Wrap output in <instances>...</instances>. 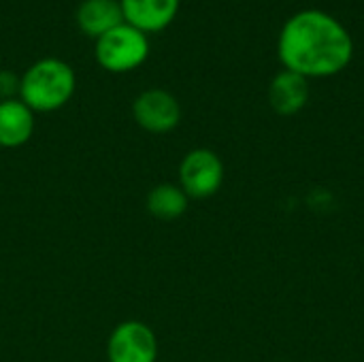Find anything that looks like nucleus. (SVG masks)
I'll return each mask as SVG.
<instances>
[{
	"label": "nucleus",
	"mask_w": 364,
	"mask_h": 362,
	"mask_svg": "<svg viewBox=\"0 0 364 362\" xmlns=\"http://www.w3.org/2000/svg\"><path fill=\"white\" fill-rule=\"evenodd\" d=\"M94 55L96 62L109 73H130L147 60L149 41L145 32L124 21L96 38Z\"/></svg>",
	"instance_id": "3"
},
{
	"label": "nucleus",
	"mask_w": 364,
	"mask_h": 362,
	"mask_svg": "<svg viewBox=\"0 0 364 362\" xmlns=\"http://www.w3.org/2000/svg\"><path fill=\"white\" fill-rule=\"evenodd\" d=\"M188 205H190V198L179 188V183H158L147 192V198H145L147 211L162 222L179 220L188 211Z\"/></svg>",
	"instance_id": "11"
},
{
	"label": "nucleus",
	"mask_w": 364,
	"mask_h": 362,
	"mask_svg": "<svg viewBox=\"0 0 364 362\" xmlns=\"http://www.w3.org/2000/svg\"><path fill=\"white\" fill-rule=\"evenodd\" d=\"M181 0H119L124 21L149 34L160 32L173 23Z\"/></svg>",
	"instance_id": "7"
},
{
	"label": "nucleus",
	"mask_w": 364,
	"mask_h": 362,
	"mask_svg": "<svg viewBox=\"0 0 364 362\" xmlns=\"http://www.w3.org/2000/svg\"><path fill=\"white\" fill-rule=\"evenodd\" d=\"M36 128L34 111L19 98L0 102V147L17 149L26 145Z\"/></svg>",
	"instance_id": "8"
},
{
	"label": "nucleus",
	"mask_w": 364,
	"mask_h": 362,
	"mask_svg": "<svg viewBox=\"0 0 364 362\" xmlns=\"http://www.w3.org/2000/svg\"><path fill=\"white\" fill-rule=\"evenodd\" d=\"M77 23L83 34L100 38L124 23L119 0H83L77 9Z\"/></svg>",
	"instance_id": "10"
},
{
	"label": "nucleus",
	"mask_w": 364,
	"mask_h": 362,
	"mask_svg": "<svg viewBox=\"0 0 364 362\" xmlns=\"http://www.w3.org/2000/svg\"><path fill=\"white\" fill-rule=\"evenodd\" d=\"M309 100V79L292 73V70H279L271 85H269V102L275 113L279 115H296L305 109Z\"/></svg>",
	"instance_id": "9"
},
{
	"label": "nucleus",
	"mask_w": 364,
	"mask_h": 362,
	"mask_svg": "<svg viewBox=\"0 0 364 362\" xmlns=\"http://www.w3.org/2000/svg\"><path fill=\"white\" fill-rule=\"evenodd\" d=\"M132 117L143 130L151 134H166L179 126L181 105L171 92L162 87H151L134 98Z\"/></svg>",
	"instance_id": "6"
},
{
	"label": "nucleus",
	"mask_w": 364,
	"mask_h": 362,
	"mask_svg": "<svg viewBox=\"0 0 364 362\" xmlns=\"http://www.w3.org/2000/svg\"><path fill=\"white\" fill-rule=\"evenodd\" d=\"M109 362H158V337L141 320L119 322L107 339Z\"/></svg>",
	"instance_id": "5"
},
{
	"label": "nucleus",
	"mask_w": 364,
	"mask_h": 362,
	"mask_svg": "<svg viewBox=\"0 0 364 362\" xmlns=\"http://www.w3.org/2000/svg\"><path fill=\"white\" fill-rule=\"evenodd\" d=\"M75 87V70L64 60L43 58L21 75L19 100L34 113H51L68 105Z\"/></svg>",
	"instance_id": "2"
},
{
	"label": "nucleus",
	"mask_w": 364,
	"mask_h": 362,
	"mask_svg": "<svg viewBox=\"0 0 364 362\" xmlns=\"http://www.w3.org/2000/svg\"><path fill=\"white\" fill-rule=\"evenodd\" d=\"M19 85H21L19 75H15L13 70H0V102L19 98Z\"/></svg>",
	"instance_id": "12"
},
{
	"label": "nucleus",
	"mask_w": 364,
	"mask_h": 362,
	"mask_svg": "<svg viewBox=\"0 0 364 362\" xmlns=\"http://www.w3.org/2000/svg\"><path fill=\"white\" fill-rule=\"evenodd\" d=\"M224 183V162L207 147H196L188 151L179 162V188L188 198H211L220 192Z\"/></svg>",
	"instance_id": "4"
},
{
	"label": "nucleus",
	"mask_w": 364,
	"mask_h": 362,
	"mask_svg": "<svg viewBox=\"0 0 364 362\" xmlns=\"http://www.w3.org/2000/svg\"><path fill=\"white\" fill-rule=\"evenodd\" d=\"M277 55L286 70L305 79H322L350 66L354 41L348 28L326 11L305 9L284 23Z\"/></svg>",
	"instance_id": "1"
}]
</instances>
